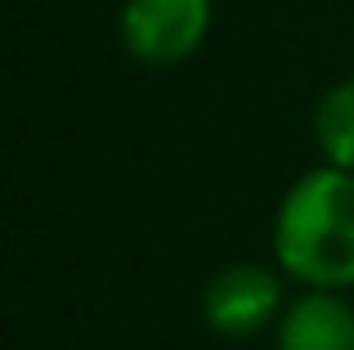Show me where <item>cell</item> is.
Wrapping results in <instances>:
<instances>
[{"label":"cell","mask_w":354,"mask_h":350,"mask_svg":"<svg viewBox=\"0 0 354 350\" xmlns=\"http://www.w3.org/2000/svg\"><path fill=\"white\" fill-rule=\"evenodd\" d=\"M274 256L310 288H354V171L328 162L287 189L274 216Z\"/></svg>","instance_id":"obj_1"},{"label":"cell","mask_w":354,"mask_h":350,"mask_svg":"<svg viewBox=\"0 0 354 350\" xmlns=\"http://www.w3.org/2000/svg\"><path fill=\"white\" fill-rule=\"evenodd\" d=\"M216 0H126L121 5V45L148 68H175L207 41Z\"/></svg>","instance_id":"obj_2"},{"label":"cell","mask_w":354,"mask_h":350,"mask_svg":"<svg viewBox=\"0 0 354 350\" xmlns=\"http://www.w3.org/2000/svg\"><path fill=\"white\" fill-rule=\"evenodd\" d=\"M283 306V279L265 265H229L202 292V319L220 337H251Z\"/></svg>","instance_id":"obj_3"},{"label":"cell","mask_w":354,"mask_h":350,"mask_svg":"<svg viewBox=\"0 0 354 350\" xmlns=\"http://www.w3.org/2000/svg\"><path fill=\"white\" fill-rule=\"evenodd\" d=\"M278 350H354V310L337 292L314 288L278 324Z\"/></svg>","instance_id":"obj_4"},{"label":"cell","mask_w":354,"mask_h":350,"mask_svg":"<svg viewBox=\"0 0 354 350\" xmlns=\"http://www.w3.org/2000/svg\"><path fill=\"white\" fill-rule=\"evenodd\" d=\"M314 140L332 167L354 171V77L337 81L314 108Z\"/></svg>","instance_id":"obj_5"}]
</instances>
